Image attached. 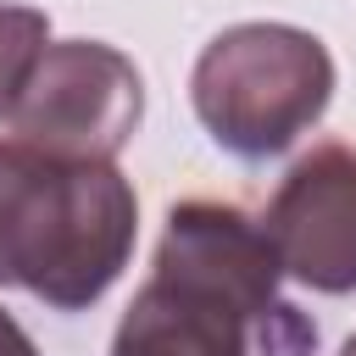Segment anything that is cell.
Masks as SVG:
<instances>
[{
  "label": "cell",
  "mask_w": 356,
  "mask_h": 356,
  "mask_svg": "<svg viewBox=\"0 0 356 356\" xmlns=\"http://www.w3.org/2000/svg\"><path fill=\"white\" fill-rule=\"evenodd\" d=\"M278 278L261 222L222 200H184L167 211L111 356H306L317 328L278 295Z\"/></svg>",
  "instance_id": "cell-1"
},
{
  "label": "cell",
  "mask_w": 356,
  "mask_h": 356,
  "mask_svg": "<svg viewBox=\"0 0 356 356\" xmlns=\"http://www.w3.org/2000/svg\"><path fill=\"white\" fill-rule=\"evenodd\" d=\"M134 239L139 200L117 161H56L0 139V289L83 312L122 278Z\"/></svg>",
  "instance_id": "cell-2"
},
{
  "label": "cell",
  "mask_w": 356,
  "mask_h": 356,
  "mask_svg": "<svg viewBox=\"0 0 356 356\" xmlns=\"http://www.w3.org/2000/svg\"><path fill=\"white\" fill-rule=\"evenodd\" d=\"M189 100L200 128L228 156L267 161L323 122L334 100V56L306 28L234 22L200 50Z\"/></svg>",
  "instance_id": "cell-3"
},
{
  "label": "cell",
  "mask_w": 356,
  "mask_h": 356,
  "mask_svg": "<svg viewBox=\"0 0 356 356\" xmlns=\"http://www.w3.org/2000/svg\"><path fill=\"white\" fill-rule=\"evenodd\" d=\"M139 117H145V78L117 44L50 39L11 111V139L56 161H117Z\"/></svg>",
  "instance_id": "cell-4"
},
{
  "label": "cell",
  "mask_w": 356,
  "mask_h": 356,
  "mask_svg": "<svg viewBox=\"0 0 356 356\" xmlns=\"http://www.w3.org/2000/svg\"><path fill=\"white\" fill-rule=\"evenodd\" d=\"M261 234L284 278L317 295H356V150L312 145L267 200Z\"/></svg>",
  "instance_id": "cell-5"
},
{
  "label": "cell",
  "mask_w": 356,
  "mask_h": 356,
  "mask_svg": "<svg viewBox=\"0 0 356 356\" xmlns=\"http://www.w3.org/2000/svg\"><path fill=\"white\" fill-rule=\"evenodd\" d=\"M50 50V17L33 6H11L0 0V122H11L39 56Z\"/></svg>",
  "instance_id": "cell-6"
},
{
  "label": "cell",
  "mask_w": 356,
  "mask_h": 356,
  "mask_svg": "<svg viewBox=\"0 0 356 356\" xmlns=\"http://www.w3.org/2000/svg\"><path fill=\"white\" fill-rule=\"evenodd\" d=\"M0 356H39L33 339L22 334V323H17L11 312H0Z\"/></svg>",
  "instance_id": "cell-7"
},
{
  "label": "cell",
  "mask_w": 356,
  "mask_h": 356,
  "mask_svg": "<svg viewBox=\"0 0 356 356\" xmlns=\"http://www.w3.org/2000/svg\"><path fill=\"white\" fill-rule=\"evenodd\" d=\"M339 356H356V334H350V339H345V345H339Z\"/></svg>",
  "instance_id": "cell-8"
}]
</instances>
